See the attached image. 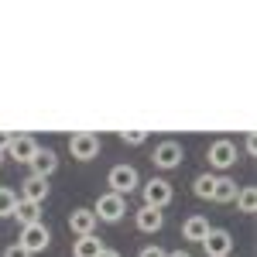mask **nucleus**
<instances>
[{
  "label": "nucleus",
  "instance_id": "nucleus-1",
  "mask_svg": "<svg viewBox=\"0 0 257 257\" xmlns=\"http://www.w3.org/2000/svg\"><path fill=\"white\" fill-rule=\"evenodd\" d=\"M141 199H144V206H151V209H165V206L175 199V189H172L168 178L151 175L148 182H141Z\"/></svg>",
  "mask_w": 257,
  "mask_h": 257
},
{
  "label": "nucleus",
  "instance_id": "nucleus-2",
  "mask_svg": "<svg viewBox=\"0 0 257 257\" xmlns=\"http://www.w3.org/2000/svg\"><path fill=\"white\" fill-rule=\"evenodd\" d=\"M106 185H110L106 192H117V196L127 199L134 189H141V175H138V168H134V165H127V161H123V165H113V168H110Z\"/></svg>",
  "mask_w": 257,
  "mask_h": 257
},
{
  "label": "nucleus",
  "instance_id": "nucleus-3",
  "mask_svg": "<svg viewBox=\"0 0 257 257\" xmlns=\"http://www.w3.org/2000/svg\"><path fill=\"white\" fill-rule=\"evenodd\" d=\"M206 161L213 172H230L237 165V144L230 138H216L209 148H206Z\"/></svg>",
  "mask_w": 257,
  "mask_h": 257
},
{
  "label": "nucleus",
  "instance_id": "nucleus-4",
  "mask_svg": "<svg viewBox=\"0 0 257 257\" xmlns=\"http://www.w3.org/2000/svg\"><path fill=\"white\" fill-rule=\"evenodd\" d=\"M127 213V199L117 196V192H99L96 202H93V216L99 223H120Z\"/></svg>",
  "mask_w": 257,
  "mask_h": 257
},
{
  "label": "nucleus",
  "instance_id": "nucleus-5",
  "mask_svg": "<svg viewBox=\"0 0 257 257\" xmlns=\"http://www.w3.org/2000/svg\"><path fill=\"white\" fill-rule=\"evenodd\" d=\"M99 151H103V138L93 131H79V134L69 138V155L76 161H93L99 158Z\"/></svg>",
  "mask_w": 257,
  "mask_h": 257
},
{
  "label": "nucleus",
  "instance_id": "nucleus-6",
  "mask_svg": "<svg viewBox=\"0 0 257 257\" xmlns=\"http://www.w3.org/2000/svg\"><path fill=\"white\" fill-rule=\"evenodd\" d=\"M151 161H155V168H161V172H172V168H178L182 161H185V148H182V141H158L155 144V155H151Z\"/></svg>",
  "mask_w": 257,
  "mask_h": 257
},
{
  "label": "nucleus",
  "instance_id": "nucleus-7",
  "mask_svg": "<svg viewBox=\"0 0 257 257\" xmlns=\"http://www.w3.org/2000/svg\"><path fill=\"white\" fill-rule=\"evenodd\" d=\"M48 243H52V230H48L45 223H31V226H21L18 247H24V250H28L31 257L41 254V250H48Z\"/></svg>",
  "mask_w": 257,
  "mask_h": 257
},
{
  "label": "nucleus",
  "instance_id": "nucleus-8",
  "mask_svg": "<svg viewBox=\"0 0 257 257\" xmlns=\"http://www.w3.org/2000/svg\"><path fill=\"white\" fill-rule=\"evenodd\" d=\"M202 250H206V257H230L233 254V233L213 226L206 233V240H202Z\"/></svg>",
  "mask_w": 257,
  "mask_h": 257
},
{
  "label": "nucleus",
  "instance_id": "nucleus-9",
  "mask_svg": "<svg viewBox=\"0 0 257 257\" xmlns=\"http://www.w3.org/2000/svg\"><path fill=\"white\" fill-rule=\"evenodd\" d=\"M38 148H41V144L31 138V134H14L11 144H7V151H4V158H14V161H21V165H28V161L35 158Z\"/></svg>",
  "mask_w": 257,
  "mask_h": 257
},
{
  "label": "nucleus",
  "instance_id": "nucleus-10",
  "mask_svg": "<svg viewBox=\"0 0 257 257\" xmlns=\"http://www.w3.org/2000/svg\"><path fill=\"white\" fill-rule=\"evenodd\" d=\"M28 165H31V175L52 178L55 172H59V155H55L52 148H38V151H35V158L28 161Z\"/></svg>",
  "mask_w": 257,
  "mask_h": 257
},
{
  "label": "nucleus",
  "instance_id": "nucleus-11",
  "mask_svg": "<svg viewBox=\"0 0 257 257\" xmlns=\"http://www.w3.org/2000/svg\"><path fill=\"white\" fill-rule=\"evenodd\" d=\"M99 219L93 216V209H86V206H79V209H72L69 213V230L76 233V237H89V233H96Z\"/></svg>",
  "mask_w": 257,
  "mask_h": 257
},
{
  "label": "nucleus",
  "instance_id": "nucleus-12",
  "mask_svg": "<svg viewBox=\"0 0 257 257\" xmlns=\"http://www.w3.org/2000/svg\"><path fill=\"white\" fill-rule=\"evenodd\" d=\"M48 192H52V185H48V178H38V175H28L24 182H21V196L18 199H28V202H45L48 199Z\"/></svg>",
  "mask_w": 257,
  "mask_h": 257
},
{
  "label": "nucleus",
  "instance_id": "nucleus-13",
  "mask_svg": "<svg viewBox=\"0 0 257 257\" xmlns=\"http://www.w3.org/2000/svg\"><path fill=\"white\" fill-rule=\"evenodd\" d=\"M134 223H138L141 233H158L161 226H165V213L161 209H151V206H141L138 213H134Z\"/></svg>",
  "mask_w": 257,
  "mask_h": 257
},
{
  "label": "nucleus",
  "instance_id": "nucleus-14",
  "mask_svg": "<svg viewBox=\"0 0 257 257\" xmlns=\"http://www.w3.org/2000/svg\"><path fill=\"white\" fill-rule=\"evenodd\" d=\"M209 230H213V226H209V219H206V216H199V213H196V216H189L185 223H182V237H185V240H192V243H202Z\"/></svg>",
  "mask_w": 257,
  "mask_h": 257
},
{
  "label": "nucleus",
  "instance_id": "nucleus-15",
  "mask_svg": "<svg viewBox=\"0 0 257 257\" xmlns=\"http://www.w3.org/2000/svg\"><path fill=\"white\" fill-rule=\"evenodd\" d=\"M99 254H103V240H99L96 233L72 240V257H99Z\"/></svg>",
  "mask_w": 257,
  "mask_h": 257
},
{
  "label": "nucleus",
  "instance_id": "nucleus-16",
  "mask_svg": "<svg viewBox=\"0 0 257 257\" xmlns=\"http://www.w3.org/2000/svg\"><path fill=\"white\" fill-rule=\"evenodd\" d=\"M11 216L18 219L21 226H31V223H41V206L38 202H28V199H18V206H14Z\"/></svg>",
  "mask_w": 257,
  "mask_h": 257
},
{
  "label": "nucleus",
  "instance_id": "nucleus-17",
  "mask_svg": "<svg viewBox=\"0 0 257 257\" xmlns=\"http://www.w3.org/2000/svg\"><path fill=\"white\" fill-rule=\"evenodd\" d=\"M240 192V185L230 175H216V185H213V202H233Z\"/></svg>",
  "mask_w": 257,
  "mask_h": 257
},
{
  "label": "nucleus",
  "instance_id": "nucleus-18",
  "mask_svg": "<svg viewBox=\"0 0 257 257\" xmlns=\"http://www.w3.org/2000/svg\"><path fill=\"white\" fill-rule=\"evenodd\" d=\"M213 185H216V175L213 172H202V175L192 178V192L199 199H213Z\"/></svg>",
  "mask_w": 257,
  "mask_h": 257
},
{
  "label": "nucleus",
  "instance_id": "nucleus-19",
  "mask_svg": "<svg viewBox=\"0 0 257 257\" xmlns=\"http://www.w3.org/2000/svg\"><path fill=\"white\" fill-rule=\"evenodd\" d=\"M233 202H237L240 213H247V216H250V213H257V192L250 189V185H243V189L237 192V199H233Z\"/></svg>",
  "mask_w": 257,
  "mask_h": 257
},
{
  "label": "nucleus",
  "instance_id": "nucleus-20",
  "mask_svg": "<svg viewBox=\"0 0 257 257\" xmlns=\"http://www.w3.org/2000/svg\"><path fill=\"white\" fill-rule=\"evenodd\" d=\"M14 206H18V192L14 189H7V185H0V219H7L14 213Z\"/></svg>",
  "mask_w": 257,
  "mask_h": 257
},
{
  "label": "nucleus",
  "instance_id": "nucleus-21",
  "mask_svg": "<svg viewBox=\"0 0 257 257\" xmlns=\"http://www.w3.org/2000/svg\"><path fill=\"white\" fill-rule=\"evenodd\" d=\"M120 141H123L127 148H141V144L148 141V131H120Z\"/></svg>",
  "mask_w": 257,
  "mask_h": 257
},
{
  "label": "nucleus",
  "instance_id": "nucleus-22",
  "mask_svg": "<svg viewBox=\"0 0 257 257\" xmlns=\"http://www.w3.org/2000/svg\"><path fill=\"white\" fill-rule=\"evenodd\" d=\"M4 257H31V254H28L24 247H18V243H11V247L4 250Z\"/></svg>",
  "mask_w": 257,
  "mask_h": 257
},
{
  "label": "nucleus",
  "instance_id": "nucleus-23",
  "mask_svg": "<svg viewBox=\"0 0 257 257\" xmlns=\"http://www.w3.org/2000/svg\"><path fill=\"white\" fill-rule=\"evenodd\" d=\"M138 257H168V250H161V247H144Z\"/></svg>",
  "mask_w": 257,
  "mask_h": 257
},
{
  "label": "nucleus",
  "instance_id": "nucleus-24",
  "mask_svg": "<svg viewBox=\"0 0 257 257\" xmlns=\"http://www.w3.org/2000/svg\"><path fill=\"white\" fill-rule=\"evenodd\" d=\"M11 138H14L11 131H0V151H7V144H11Z\"/></svg>",
  "mask_w": 257,
  "mask_h": 257
},
{
  "label": "nucleus",
  "instance_id": "nucleus-25",
  "mask_svg": "<svg viewBox=\"0 0 257 257\" xmlns=\"http://www.w3.org/2000/svg\"><path fill=\"white\" fill-rule=\"evenodd\" d=\"M99 257H120V254H117V250H110V247H103V254H99Z\"/></svg>",
  "mask_w": 257,
  "mask_h": 257
},
{
  "label": "nucleus",
  "instance_id": "nucleus-26",
  "mask_svg": "<svg viewBox=\"0 0 257 257\" xmlns=\"http://www.w3.org/2000/svg\"><path fill=\"white\" fill-rule=\"evenodd\" d=\"M168 257H192V254H189V250H172Z\"/></svg>",
  "mask_w": 257,
  "mask_h": 257
},
{
  "label": "nucleus",
  "instance_id": "nucleus-27",
  "mask_svg": "<svg viewBox=\"0 0 257 257\" xmlns=\"http://www.w3.org/2000/svg\"><path fill=\"white\" fill-rule=\"evenodd\" d=\"M0 165H4V151H0Z\"/></svg>",
  "mask_w": 257,
  "mask_h": 257
}]
</instances>
